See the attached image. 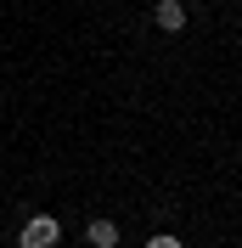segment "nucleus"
I'll use <instances>...</instances> for the list:
<instances>
[{
	"mask_svg": "<svg viewBox=\"0 0 242 248\" xmlns=\"http://www.w3.org/2000/svg\"><path fill=\"white\" fill-rule=\"evenodd\" d=\"M186 17H192V12H186V0H158V6H152V23H158L164 34H181Z\"/></svg>",
	"mask_w": 242,
	"mask_h": 248,
	"instance_id": "f03ea898",
	"label": "nucleus"
},
{
	"mask_svg": "<svg viewBox=\"0 0 242 248\" xmlns=\"http://www.w3.org/2000/svg\"><path fill=\"white\" fill-rule=\"evenodd\" d=\"M57 243H62L57 215H29V220H23V232H17V248H57Z\"/></svg>",
	"mask_w": 242,
	"mask_h": 248,
	"instance_id": "f257e3e1",
	"label": "nucleus"
},
{
	"mask_svg": "<svg viewBox=\"0 0 242 248\" xmlns=\"http://www.w3.org/2000/svg\"><path fill=\"white\" fill-rule=\"evenodd\" d=\"M147 248H186V243H181V237H169V232H164V237H152Z\"/></svg>",
	"mask_w": 242,
	"mask_h": 248,
	"instance_id": "20e7f679",
	"label": "nucleus"
},
{
	"mask_svg": "<svg viewBox=\"0 0 242 248\" xmlns=\"http://www.w3.org/2000/svg\"><path fill=\"white\" fill-rule=\"evenodd\" d=\"M91 248H119V226H113V220H91Z\"/></svg>",
	"mask_w": 242,
	"mask_h": 248,
	"instance_id": "7ed1b4c3",
	"label": "nucleus"
}]
</instances>
